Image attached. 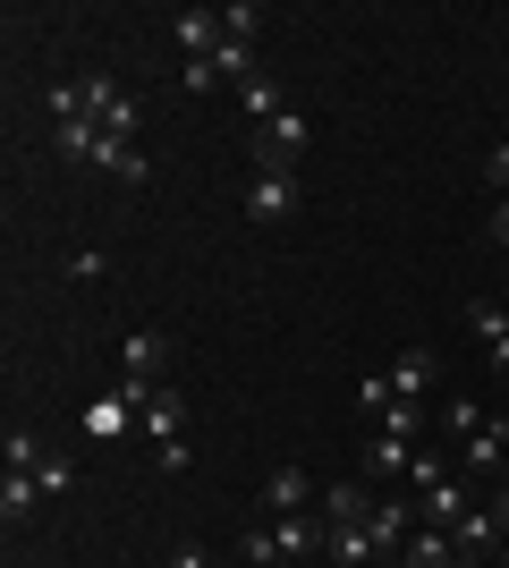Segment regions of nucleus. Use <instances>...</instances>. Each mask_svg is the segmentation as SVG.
<instances>
[{"instance_id": "obj_1", "label": "nucleus", "mask_w": 509, "mask_h": 568, "mask_svg": "<svg viewBox=\"0 0 509 568\" xmlns=\"http://www.w3.org/2000/svg\"><path fill=\"white\" fill-rule=\"evenodd\" d=\"M323 535H332L323 518H264V526H246L238 551H246L255 568H281V560L306 568V560H323Z\"/></svg>"}, {"instance_id": "obj_23", "label": "nucleus", "mask_w": 509, "mask_h": 568, "mask_svg": "<svg viewBox=\"0 0 509 568\" xmlns=\"http://www.w3.org/2000/svg\"><path fill=\"white\" fill-rule=\"evenodd\" d=\"M390 399H399V390H390V374H357V407H365V416H383Z\"/></svg>"}, {"instance_id": "obj_27", "label": "nucleus", "mask_w": 509, "mask_h": 568, "mask_svg": "<svg viewBox=\"0 0 509 568\" xmlns=\"http://www.w3.org/2000/svg\"><path fill=\"white\" fill-rule=\"evenodd\" d=\"M485 187H492V195H509V136L492 144V162H485Z\"/></svg>"}, {"instance_id": "obj_21", "label": "nucleus", "mask_w": 509, "mask_h": 568, "mask_svg": "<svg viewBox=\"0 0 509 568\" xmlns=\"http://www.w3.org/2000/svg\"><path fill=\"white\" fill-rule=\"evenodd\" d=\"M43 458H51V442H43V433H34V425H9V467H18V475H34Z\"/></svg>"}, {"instance_id": "obj_28", "label": "nucleus", "mask_w": 509, "mask_h": 568, "mask_svg": "<svg viewBox=\"0 0 509 568\" xmlns=\"http://www.w3.org/2000/svg\"><path fill=\"white\" fill-rule=\"evenodd\" d=\"M170 568H213V551H204V544H179V551H170Z\"/></svg>"}, {"instance_id": "obj_3", "label": "nucleus", "mask_w": 509, "mask_h": 568, "mask_svg": "<svg viewBox=\"0 0 509 568\" xmlns=\"http://www.w3.org/2000/svg\"><path fill=\"white\" fill-rule=\"evenodd\" d=\"M306 144H315V119L297 111V102L281 119H264V128H246V153H255V162H297Z\"/></svg>"}, {"instance_id": "obj_20", "label": "nucleus", "mask_w": 509, "mask_h": 568, "mask_svg": "<svg viewBox=\"0 0 509 568\" xmlns=\"http://www.w3.org/2000/svg\"><path fill=\"white\" fill-rule=\"evenodd\" d=\"M85 425H94V442H120V433L136 425V399H128V390H111V399H94V416H85Z\"/></svg>"}, {"instance_id": "obj_12", "label": "nucleus", "mask_w": 509, "mask_h": 568, "mask_svg": "<svg viewBox=\"0 0 509 568\" xmlns=\"http://www.w3.org/2000/svg\"><path fill=\"white\" fill-rule=\"evenodd\" d=\"M323 568H383V551H374L365 526H332L323 535Z\"/></svg>"}, {"instance_id": "obj_18", "label": "nucleus", "mask_w": 509, "mask_h": 568, "mask_svg": "<svg viewBox=\"0 0 509 568\" xmlns=\"http://www.w3.org/2000/svg\"><path fill=\"white\" fill-rule=\"evenodd\" d=\"M238 111L255 119V128H264V119H281V111H289V94H281V85H272V77L255 69V77H246V85H238Z\"/></svg>"}, {"instance_id": "obj_2", "label": "nucleus", "mask_w": 509, "mask_h": 568, "mask_svg": "<svg viewBox=\"0 0 509 568\" xmlns=\"http://www.w3.org/2000/svg\"><path fill=\"white\" fill-rule=\"evenodd\" d=\"M289 213H297V170L289 162H255V179H246V221L281 230Z\"/></svg>"}, {"instance_id": "obj_17", "label": "nucleus", "mask_w": 509, "mask_h": 568, "mask_svg": "<svg viewBox=\"0 0 509 568\" xmlns=\"http://www.w3.org/2000/svg\"><path fill=\"white\" fill-rule=\"evenodd\" d=\"M467 332L485 339V356L509 374V306H467Z\"/></svg>"}, {"instance_id": "obj_29", "label": "nucleus", "mask_w": 509, "mask_h": 568, "mask_svg": "<svg viewBox=\"0 0 509 568\" xmlns=\"http://www.w3.org/2000/svg\"><path fill=\"white\" fill-rule=\"evenodd\" d=\"M492 246H501V255H509V195H501V204H492Z\"/></svg>"}, {"instance_id": "obj_9", "label": "nucleus", "mask_w": 509, "mask_h": 568, "mask_svg": "<svg viewBox=\"0 0 509 568\" xmlns=\"http://www.w3.org/2000/svg\"><path fill=\"white\" fill-rule=\"evenodd\" d=\"M399 560H408V568H459L467 551H459V535H450V526H425V518H416V535H408V551H399Z\"/></svg>"}, {"instance_id": "obj_16", "label": "nucleus", "mask_w": 509, "mask_h": 568, "mask_svg": "<svg viewBox=\"0 0 509 568\" xmlns=\"http://www.w3.org/2000/svg\"><path fill=\"white\" fill-rule=\"evenodd\" d=\"M34 509H43V484L9 467V475H0V526H26V518H34Z\"/></svg>"}, {"instance_id": "obj_4", "label": "nucleus", "mask_w": 509, "mask_h": 568, "mask_svg": "<svg viewBox=\"0 0 509 568\" xmlns=\"http://www.w3.org/2000/svg\"><path fill=\"white\" fill-rule=\"evenodd\" d=\"M315 500H323V484H315L306 467H272L264 493H255V509H272V518H306Z\"/></svg>"}, {"instance_id": "obj_30", "label": "nucleus", "mask_w": 509, "mask_h": 568, "mask_svg": "<svg viewBox=\"0 0 509 568\" xmlns=\"http://www.w3.org/2000/svg\"><path fill=\"white\" fill-rule=\"evenodd\" d=\"M383 568H408V560H383Z\"/></svg>"}, {"instance_id": "obj_24", "label": "nucleus", "mask_w": 509, "mask_h": 568, "mask_svg": "<svg viewBox=\"0 0 509 568\" xmlns=\"http://www.w3.org/2000/svg\"><path fill=\"white\" fill-rule=\"evenodd\" d=\"M441 425L467 442V433H485V407H476V399H450V407H441Z\"/></svg>"}, {"instance_id": "obj_7", "label": "nucleus", "mask_w": 509, "mask_h": 568, "mask_svg": "<svg viewBox=\"0 0 509 568\" xmlns=\"http://www.w3.org/2000/svg\"><path fill=\"white\" fill-rule=\"evenodd\" d=\"M416 500H425V526H459L467 509H476V484H467V475H434Z\"/></svg>"}, {"instance_id": "obj_25", "label": "nucleus", "mask_w": 509, "mask_h": 568, "mask_svg": "<svg viewBox=\"0 0 509 568\" xmlns=\"http://www.w3.org/2000/svg\"><path fill=\"white\" fill-rule=\"evenodd\" d=\"M179 85H187V94H213L221 77H213V60H179Z\"/></svg>"}, {"instance_id": "obj_14", "label": "nucleus", "mask_w": 509, "mask_h": 568, "mask_svg": "<svg viewBox=\"0 0 509 568\" xmlns=\"http://www.w3.org/2000/svg\"><path fill=\"white\" fill-rule=\"evenodd\" d=\"M450 535H459V551H501V544H509V526H501V509H492V500H476Z\"/></svg>"}, {"instance_id": "obj_19", "label": "nucleus", "mask_w": 509, "mask_h": 568, "mask_svg": "<svg viewBox=\"0 0 509 568\" xmlns=\"http://www.w3.org/2000/svg\"><path fill=\"white\" fill-rule=\"evenodd\" d=\"M264 0H230V9H221V34H230V43H246V51H255V43H264Z\"/></svg>"}, {"instance_id": "obj_8", "label": "nucleus", "mask_w": 509, "mask_h": 568, "mask_svg": "<svg viewBox=\"0 0 509 568\" xmlns=\"http://www.w3.org/2000/svg\"><path fill=\"white\" fill-rule=\"evenodd\" d=\"M374 500H383L374 484H323L315 518H323V526H365V518H374Z\"/></svg>"}, {"instance_id": "obj_11", "label": "nucleus", "mask_w": 509, "mask_h": 568, "mask_svg": "<svg viewBox=\"0 0 509 568\" xmlns=\"http://www.w3.org/2000/svg\"><path fill=\"white\" fill-rule=\"evenodd\" d=\"M459 467L467 475H501L509 467V425H501V416H492L485 433H467V442H459Z\"/></svg>"}, {"instance_id": "obj_26", "label": "nucleus", "mask_w": 509, "mask_h": 568, "mask_svg": "<svg viewBox=\"0 0 509 568\" xmlns=\"http://www.w3.org/2000/svg\"><path fill=\"white\" fill-rule=\"evenodd\" d=\"M434 475H450V467H441V450H416V458H408V484H416V493H425Z\"/></svg>"}, {"instance_id": "obj_15", "label": "nucleus", "mask_w": 509, "mask_h": 568, "mask_svg": "<svg viewBox=\"0 0 509 568\" xmlns=\"http://www.w3.org/2000/svg\"><path fill=\"white\" fill-rule=\"evenodd\" d=\"M120 365H128L136 382H162V365H170V339H162V332H128V339H120Z\"/></svg>"}, {"instance_id": "obj_13", "label": "nucleus", "mask_w": 509, "mask_h": 568, "mask_svg": "<svg viewBox=\"0 0 509 568\" xmlns=\"http://www.w3.org/2000/svg\"><path fill=\"white\" fill-rule=\"evenodd\" d=\"M408 458H416V433L374 425V442H365V475H374V484H383V475H408Z\"/></svg>"}, {"instance_id": "obj_5", "label": "nucleus", "mask_w": 509, "mask_h": 568, "mask_svg": "<svg viewBox=\"0 0 509 568\" xmlns=\"http://www.w3.org/2000/svg\"><path fill=\"white\" fill-rule=\"evenodd\" d=\"M136 433H153V450H170V442H187V399H179V390H153L145 407H136Z\"/></svg>"}, {"instance_id": "obj_6", "label": "nucleus", "mask_w": 509, "mask_h": 568, "mask_svg": "<svg viewBox=\"0 0 509 568\" xmlns=\"http://www.w3.org/2000/svg\"><path fill=\"white\" fill-rule=\"evenodd\" d=\"M170 43L187 51V60H213V51L230 43V34H221V9H179V18H170Z\"/></svg>"}, {"instance_id": "obj_22", "label": "nucleus", "mask_w": 509, "mask_h": 568, "mask_svg": "<svg viewBox=\"0 0 509 568\" xmlns=\"http://www.w3.org/2000/svg\"><path fill=\"white\" fill-rule=\"evenodd\" d=\"M34 484H43V500H60V493H69V484H77V467H69V450H51V458H43V467H34Z\"/></svg>"}, {"instance_id": "obj_10", "label": "nucleus", "mask_w": 509, "mask_h": 568, "mask_svg": "<svg viewBox=\"0 0 509 568\" xmlns=\"http://www.w3.org/2000/svg\"><path fill=\"white\" fill-rule=\"evenodd\" d=\"M434 374H441V356H434V348H399V356H390V390H399V399H416V407H425Z\"/></svg>"}]
</instances>
